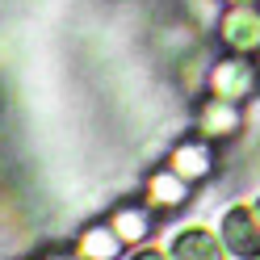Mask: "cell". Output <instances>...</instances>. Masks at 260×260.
Returning <instances> with one entry per match:
<instances>
[{"label":"cell","mask_w":260,"mask_h":260,"mask_svg":"<svg viewBox=\"0 0 260 260\" xmlns=\"http://www.w3.org/2000/svg\"><path fill=\"white\" fill-rule=\"evenodd\" d=\"M206 92L218 96V101H231V105L252 101L260 92V63L248 55H222L206 72Z\"/></svg>","instance_id":"cell-1"},{"label":"cell","mask_w":260,"mask_h":260,"mask_svg":"<svg viewBox=\"0 0 260 260\" xmlns=\"http://www.w3.org/2000/svg\"><path fill=\"white\" fill-rule=\"evenodd\" d=\"M218 42L226 55H260V5H226L218 17Z\"/></svg>","instance_id":"cell-2"},{"label":"cell","mask_w":260,"mask_h":260,"mask_svg":"<svg viewBox=\"0 0 260 260\" xmlns=\"http://www.w3.org/2000/svg\"><path fill=\"white\" fill-rule=\"evenodd\" d=\"M222 248L235 260H260V218L252 206H226L218 222Z\"/></svg>","instance_id":"cell-3"},{"label":"cell","mask_w":260,"mask_h":260,"mask_svg":"<svg viewBox=\"0 0 260 260\" xmlns=\"http://www.w3.org/2000/svg\"><path fill=\"white\" fill-rule=\"evenodd\" d=\"M164 252L172 260H226V248H222V235L210 231L202 222H185L168 235Z\"/></svg>","instance_id":"cell-4"},{"label":"cell","mask_w":260,"mask_h":260,"mask_svg":"<svg viewBox=\"0 0 260 260\" xmlns=\"http://www.w3.org/2000/svg\"><path fill=\"white\" fill-rule=\"evenodd\" d=\"M168 168L176 172V176H185L189 185H198V181H206L210 172H214V143L210 139H185V143H176L172 147V155H168Z\"/></svg>","instance_id":"cell-5"},{"label":"cell","mask_w":260,"mask_h":260,"mask_svg":"<svg viewBox=\"0 0 260 260\" xmlns=\"http://www.w3.org/2000/svg\"><path fill=\"white\" fill-rule=\"evenodd\" d=\"M239 126H243V109L231 105V101H218V96H206L202 109H198V135L210 139V143H218V139H231L239 135Z\"/></svg>","instance_id":"cell-6"},{"label":"cell","mask_w":260,"mask_h":260,"mask_svg":"<svg viewBox=\"0 0 260 260\" xmlns=\"http://www.w3.org/2000/svg\"><path fill=\"white\" fill-rule=\"evenodd\" d=\"M189 202V181L185 176H176L172 168H159V172H151V181H147V206L151 210H181Z\"/></svg>","instance_id":"cell-7"},{"label":"cell","mask_w":260,"mask_h":260,"mask_svg":"<svg viewBox=\"0 0 260 260\" xmlns=\"http://www.w3.org/2000/svg\"><path fill=\"white\" fill-rule=\"evenodd\" d=\"M122 235L113 231L109 222H96L88 231H80V243H76V256L80 260H118L122 256Z\"/></svg>","instance_id":"cell-8"},{"label":"cell","mask_w":260,"mask_h":260,"mask_svg":"<svg viewBox=\"0 0 260 260\" xmlns=\"http://www.w3.org/2000/svg\"><path fill=\"white\" fill-rule=\"evenodd\" d=\"M109 226L122 235V243H143L151 235V214H147V206H122L109 218Z\"/></svg>","instance_id":"cell-9"},{"label":"cell","mask_w":260,"mask_h":260,"mask_svg":"<svg viewBox=\"0 0 260 260\" xmlns=\"http://www.w3.org/2000/svg\"><path fill=\"white\" fill-rule=\"evenodd\" d=\"M126 260H172L164 248H139V252H130Z\"/></svg>","instance_id":"cell-10"},{"label":"cell","mask_w":260,"mask_h":260,"mask_svg":"<svg viewBox=\"0 0 260 260\" xmlns=\"http://www.w3.org/2000/svg\"><path fill=\"white\" fill-rule=\"evenodd\" d=\"M222 5H260V0H222Z\"/></svg>","instance_id":"cell-11"},{"label":"cell","mask_w":260,"mask_h":260,"mask_svg":"<svg viewBox=\"0 0 260 260\" xmlns=\"http://www.w3.org/2000/svg\"><path fill=\"white\" fill-rule=\"evenodd\" d=\"M46 260H80V256H46Z\"/></svg>","instance_id":"cell-12"},{"label":"cell","mask_w":260,"mask_h":260,"mask_svg":"<svg viewBox=\"0 0 260 260\" xmlns=\"http://www.w3.org/2000/svg\"><path fill=\"white\" fill-rule=\"evenodd\" d=\"M252 210H256V218H260V193H256V202H252Z\"/></svg>","instance_id":"cell-13"}]
</instances>
